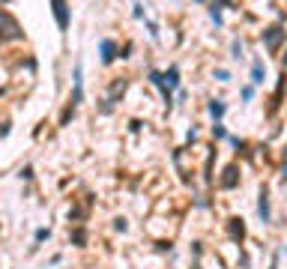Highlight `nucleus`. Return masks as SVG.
<instances>
[{
	"label": "nucleus",
	"mask_w": 287,
	"mask_h": 269,
	"mask_svg": "<svg viewBox=\"0 0 287 269\" xmlns=\"http://www.w3.org/2000/svg\"><path fill=\"white\" fill-rule=\"evenodd\" d=\"M213 135H216V138H228V132H225V126H219V123L213 126Z\"/></svg>",
	"instance_id": "obj_14"
},
{
	"label": "nucleus",
	"mask_w": 287,
	"mask_h": 269,
	"mask_svg": "<svg viewBox=\"0 0 287 269\" xmlns=\"http://www.w3.org/2000/svg\"><path fill=\"white\" fill-rule=\"evenodd\" d=\"M21 36H24L21 33V24L9 12L0 9V42H12V39H21Z\"/></svg>",
	"instance_id": "obj_1"
},
{
	"label": "nucleus",
	"mask_w": 287,
	"mask_h": 269,
	"mask_svg": "<svg viewBox=\"0 0 287 269\" xmlns=\"http://www.w3.org/2000/svg\"><path fill=\"white\" fill-rule=\"evenodd\" d=\"M216 78H219V81H231V72H228V69H216Z\"/></svg>",
	"instance_id": "obj_13"
},
{
	"label": "nucleus",
	"mask_w": 287,
	"mask_h": 269,
	"mask_svg": "<svg viewBox=\"0 0 287 269\" xmlns=\"http://www.w3.org/2000/svg\"><path fill=\"white\" fill-rule=\"evenodd\" d=\"M210 117H213V120H222V117H225V102H222V99H213V102H210Z\"/></svg>",
	"instance_id": "obj_9"
},
{
	"label": "nucleus",
	"mask_w": 287,
	"mask_h": 269,
	"mask_svg": "<svg viewBox=\"0 0 287 269\" xmlns=\"http://www.w3.org/2000/svg\"><path fill=\"white\" fill-rule=\"evenodd\" d=\"M162 81H165V87L174 93V90L180 87V69H177V66H171L168 72H162Z\"/></svg>",
	"instance_id": "obj_7"
},
{
	"label": "nucleus",
	"mask_w": 287,
	"mask_h": 269,
	"mask_svg": "<svg viewBox=\"0 0 287 269\" xmlns=\"http://www.w3.org/2000/svg\"><path fill=\"white\" fill-rule=\"evenodd\" d=\"M270 269H279V255H276V264H273V267H270Z\"/></svg>",
	"instance_id": "obj_20"
},
{
	"label": "nucleus",
	"mask_w": 287,
	"mask_h": 269,
	"mask_svg": "<svg viewBox=\"0 0 287 269\" xmlns=\"http://www.w3.org/2000/svg\"><path fill=\"white\" fill-rule=\"evenodd\" d=\"M210 18H213L216 24H222V6H216V3H213V6H210Z\"/></svg>",
	"instance_id": "obj_12"
},
{
	"label": "nucleus",
	"mask_w": 287,
	"mask_h": 269,
	"mask_svg": "<svg viewBox=\"0 0 287 269\" xmlns=\"http://www.w3.org/2000/svg\"><path fill=\"white\" fill-rule=\"evenodd\" d=\"M252 96H255V87H243V99H246V102H249V99H252Z\"/></svg>",
	"instance_id": "obj_15"
},
{
	"label": "nucleus",
	"mask_w": 287,
	"mask_h": 269,
	"mask_svg": "<svg viewBox=\"0 0 287 269\" xmlns=\"http://www.w3.org/2000/svg\"><path fill=\"white\" fill-rule=\"evenodd\" d=\"M114 228H117V231H126L129 225H126V219H117V222H114Z\"/></svg>",
	"instance_id": "obj_18"
},
{
	"label": "nucleus",
	"mask_w": 287,
	"mask_h": 269,
	"mask_svg": "<svg viewBox=\"0 0 287 269\" xmlns=\"http://www.w3.org/2000/svg\"><path fill=\"white\" fill-rule=\"evenodd\" d=\"M258 216H261V222L273 219V213H270V192L267 189H261V195H258Z\"/></svg>",
	"instance_id": "obj_4"
},
{
	"label": "nucleus",
	"mask_w": 287,
	"mask_h": 269,
	"mask_svg": "<svg viewBox=\"0 0 287 269\" xmlns=\"http://www.w3.org/2000/svg\"><path fill=\"white\" fill-rule=\"evenodd\" d=\"M282 180H285V183H287V165H285V171H282Z\"/></svg>",
	"instance_id": "obj_19"
},
{
	"label": "nucleus",
	"mask_w": 287,
	"mask_h": 269,
	"mask_svg": "<svg viewBox=\"0 0 287 269\" xmlns=\"http://www.w3.org/2000/svg\"><path fill=\"white\" fill-rule=\"evenodd\" d=\"M231 57H234V60L243 57V42H240V39H234V45H231Z\"/></svg>",
	"instance_id": "obj_11"
},
{
	"label": "nucleus",
	"mask_w": 287,
	"mask_h": 269,
	"mask_svg": "<svg viewBox=\"0 0 287 269\" xmlns=\"http://www.w3.org/2000/svg\"><path fill=\"white\" fill-rule=\"evenodd\" d=\"M264 78H267V66H264V60L258 57V60L252 63V84H264Z\"/></svg>",
	"instance_id": "obj_8"
},
{
	"label": "nucleus",
	"mask_w": 287,
	"mask_h": 269,
	"mask_svg": "<svg viewBox=\"0 0 287 269\" xmlns=\"http://www.w3.org/2000/svg\"><path fill=\"white\" fill-rule=\"evenodd\" d=\"M51 9H54V18H57L60 33H66L69 30V3L66 0H51Z\"/></svg>",
	"instance_id": "obj_3"
},
{
	"label": "nucleus",
	"mask_w": 287,
	"mask_h": 269,
	"mask_svg": "<svg viewBox=\"0 0 287 269\" xmlns=\"http://www.w3.org/2000/svg\"><path fill=\"white\" fill-rule=\"evenodd\" d=\"M228 234H231V240L243 243V240H246V225H243V219H231V222H228Z\"/></svg>",
	"instance_id": "obj_6"
},
{
	"label": "nucleus",
	"mask_w": 287,
	"mask_h": 269,
	"mask_svg": "<svg viewBox=\"0 0 287 269\" xmlns=\"http://www.w3.org/2000/svg\"><path fill=\"white\" fill-rule=\"evenodd\" d=\"M201 3H204V0H201Z\"/></svg>",
	"instance_id": "obj_22"
},
{
	"label": "nucleus",
	"mask_w": 287,
	"mask_h": 269,
	"mask_svg": "<svg viewBox=\"0 0 287 269\" xmlns=\"http://www.w3.org/2000/svg\"><path fill=\"white\" fill-rule=\"evenodd\" d=\"M72 240H75L78 246H84V240H87V237H84V231H75V237H72Z\"/></svg>",
	"instance_id": "obj_17"
},
{
	"label": "nucleus",
	"mask_w": 287,
	"mask_h": 269,
	"mask_svg": "<svg viewBox=\"0 0 287 269\" xmlns=\"http://www.w3.org/2000/svg\"><path fill=\"white\" fill-rule=\"evenodd\" d=\"M285 36H287V30L276 24V27L264 30V45H267L270 51H279V48H282V42H285Z\"/></svg>",
	"instance_id": "obj_2"
},
{
	"label": "nucleus",
	"mask_w": 287,
	"mask_h": 269,
	"mask_svg": "<svg viewBox=\"0 0 287 269\" xmlns=\"http://www.w3.org/2000/svg\"><path fill=\"white\" fill-rule=\"evenodd\" d=\"M42 240H48V231H45V228L36 231V243H42Z\"/></svg>",
	"instance_id": "obj_16"
},
{
	"label": "nucleus",
	"mask_w": 287,
	"mask_h": 269,
	"mask_svg": "<svg viewBox=\"0 0 287 269\" xmlns=\"http://www.w3.org/2000/svg\"><path fill=\"white\" fill-rule=\"evenodd\" d=\"M222 186H225V189H234V186H237V168H228V171H225Z\"/></svg>",
	"instance_id": "obj_10"
},
{
	"label": "nucleus",
	"mask_w": 287,
	"mask_h": 269,
	"mask_svg": "<svg viewBox=\"0 0 287 269\" xmlns=\"http://www.w3.org/2000/svg\"><path fill=\"white\" fill-rule=\"evenodd\" d=\"M285 69H287V57H285Z\"/></svg>",
	"instance_id": "obj_21"
},
{
	"label": "nucleus",
	"mask_w": 287,
	"mask_h": 269,
	"mask_svg": "<svg viewBox=\"0 0 287 269\" xmlns=\"http://www.w3.org/2000/svg\"><path fill=\"white\" fill-rule=\"evenodd\" d=\"M99 51H102V63H114L117 60V42L114 39H102Z\"/></svg>",
	"instance_id": "obj_5"
}]
</instances>
